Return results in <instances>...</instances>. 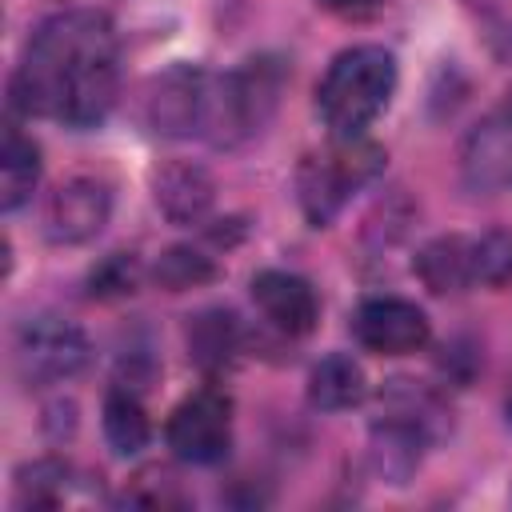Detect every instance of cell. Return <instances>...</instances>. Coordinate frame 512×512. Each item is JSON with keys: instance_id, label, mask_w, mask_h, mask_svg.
Returning a JSON list of instances; mask_svg holds the SVG:
<instances>
[{"instance_id": "obj_9", "label": "cell", "mask_w": 512, "mask_h": 512, "mask_svg": "<svg viewBox=\"0 0 512 512\" xmlns=\"http://www.w3.org/2000/svg\"><path fill=\"white\" fill-rule=\"evenodd\" d=\"M208 84L212 76L200 68H172L152 80L148 92V124L164 136H204L208 116Z\"/></svg>"}, {"instance_id": "obj_21", "label": "cell", "mask_w": 512, "mask_h": 512, "mask_svg": "<svg viewBox=\"0 0 512 512\" xmlns=\"http://www.w3.org/2000/svg\"><path fill=\"white\" fill-rule=\"evenodd\" d=\"M384 0H320V8H328V12H336V16H368V12H376Z\"/></svg>"}, {"instance_id": "obj_3", "label": "cell", "mask_w": 512, "mask_h": 512, "mask_svg": "<svg viewBox=\"0 0 512 512\" xmlns=\"http://www.w3.org/2000/svg\"><path fill=\"white\" fill-rule=\"evenodd\" d=\"M384 168V152L380 144L364 140V136H332L324 148L308 152L300 172H296V192H300V208L304 216L324 228L332 224V216Z\"/></svg>"}, {"instance_id": "obj_4", "label": "cell", "mask_w": 512, "mask_h": 512, "mask_svg": "<svg viewBox=\"0 0 512 512\" xmlns=\"http://www.w3.org/2000/svg\"><path fill=\"white\" fill-rule=\"evenodd\" d=\"M284 72L272 60H248V68L212 76L208 84V116H204V136L220 148L248 140L252 132L264 128L280 100Z\"/></svg>"}, {"instance_id": "obj_18", "label": "cell", "mask_w": 512, "mask_h": 512, "mask_svg": "<svg viewBox=\"0 0 512 512\" xmlns=\"http://www.w3.org/2000/svg\"><path fill=\"white\" fill-rule=\"evenodd\" d=\"M156 284L168 288V292H184V288H196V284H208L216 276V264L208 256H200L196 248H168L156 268H152Z\"/></svg>"}, {"instance_id": "obj_15", "label": "cell", "mask_w": 512, "mask_h": 512, "mask_svg": "<svg viewBox=\"0 0 512 512\" xmlns=\"http://www.w3.org/2000/svg\"><path fill=\"white\" fill-rule=\"evenodd\" d=\"M0 208L16 212L32 200V188L40 180V148L16 128L8 124L4 132V152H0Z\"/></svg>"}, {"instance_id": "obj_8", "label": "cell", "mask_w": 512, "mask_h": 512, "mask_svg": "<svg viewBox=\"0 0 512 512\" xmlns=\"http://www.w3.org/2000/svg\"><path fill=\"white\" fill-rule=\"evenodd\" d=\"M356 340L380 356H408L428 344V316L400 296H372L356 308Z\"/></svg>"}, {"instance_id": "obj_20", "label": "cell", "mask_w": 512, "mask_h": 512, "mask_svg": "<svg viewBox=\"0 0 512 512\" xmlns=\"http://www.w3.org/2000/svg\"><path fill=\"white\" fill-rule=\"evenodd\" d=\"M136 284H140V264H136L132 252H128V256L116 252V256L100 260V264L92 268V276H88V292L100 296V300L128 296V292H136Z\"/></svg>"}, {"instance_id": "obj_12", "label": "cell", "mask_w": 512, "mask_h": 512, "mask_svg": "<svg viewBox=\"0 0 512 512\" xmlns=\"http://www.w3.org/2000/svg\"><path fill=\"white\" fill-rule=\"evenodd\" d=\"M152 192H156L160 212H164L172 224H192V220H200V216L212 208V196H216L212 176H208L200 164H188V160H172V164L156 168Z\"/></svg>"}, {"instance_id": "obj_5", "label": "cell", "mask_w": 512, "mask_h": 512, "mask_svg": "<svg viewBox=\"0 0 512 512\" xmlns=\"http://www.w3.org/2000/svg\"><path fill=\"white\" fill-rule=\"evenodd\" d=\"M12 356L24 384H60L88 364V336L64 316H32L20 324Z\"/></svg>"}, {"instance_id": "obj_22", "label": "cell", "mask_w": 512, "mask_h": 512, "mask_svg": "<svg viewBox=\"0 0 512 512\" xmlns=\"http://www.w3.org/2000/svg\"><path fill=\"white\" fill-rule=\"evenodd\" d=\"M508 412H512V404H508Z\"/></svg>"}, {"instance_id": "obj_13", "label": "cell", "mask_w": 512, "mask_h": 512, "mask_svg": "<svg viewBox=\"0 0 512 512\" xmlns=\"http://www.w3.org/2000/svg\"><path fill=\"white\" fill-rule=\"evenodd\" d=\"M416 272L436 296L472 288L476 284V244H472V236H440V240H432L416 256Z\"/></svg>"}, {"instance_id": "obj_14", "label": "cell", "mask_w": 512, "mask_h": 512, "mask_svg": "<svg viewBox=\"0 0 512 512\" xmlns=\"http://www.w3.org/2000/svg\"><path fill=\"white\" fill-rule=\"evenodd\" d=\"M240 352V324L232 312L224 308H208L200 316L188 320V356L204 368V372H220L236 360Z\"/></svg>"}, {"instance_id": "obj_7", "label": "cell", "mask_w": 512, "mask_h": 512, "mask_svg": "<svg viewBox=\"0 0 512 512\" xmlns=\"http://www.w3.org/2000/svg\"><path fill=\"white\" fill-rule=\"evenodd\" d=\"M108 212H112V188L100 176H72L48 200L44 236L52 244H84L108 224Z\"/></svg>"}, {"instance_id": "obj_17", "label": "cell", "mask_w": 512, "mask_h": 512, "mask_svg": "<svg viewBox=\"0 0 512 512\" xmlns=\"http://www.w3.org/2000/svg\"><path fill=\"white\" fill-rule=\"evenodd\" d=\"M104 436L108 444L120 452V456H132L148 444L152 436V424H148V412L140 404V396L132 388H112L108 400H104Z\"/></svg>"}, {"instance_id": "obj_19", "label": "cell", "mask_w": 512, "mask_h": 512, "mask_svg": "<svg viewBox=\"0 0 512 512\" xmlns=\"http://www.w3.org/2000/svg\"><path fill=\"white\" fill-rule=\"evenodd\" d=\"M476 244V284L500 288L512 280V236L508 232H484L472 236Z\"/></svg>"}, {"instance_id": "obj_16", "label": "cell", "mask_w": 512, "mask_h": 512, "mask_svg": "<svg viewBox=\"0 0 512 512\" xmlns=\"http://www.w3.org/2000/svg\"><path fill=\"white\" fill-rule=\"evenodd\" d=\"M308 400L324 412H344L364 400V372L352 356L332 352L324 356L308 376Z\"/></svg>"}, {"instance_id": "obj_11", "label": "cell", "mask_w": 512, "mask_h": 512, "mask_svg": "<svg viewBox=\"0 0 512 512\" xmlns=\"http://www.w3.org/2000/svg\"><path fill=\"white\" fill-rule=\"evenodd\" d=\"M252 300L264 312V320L272 328H280L284 336H308L316 328L320 304H316V292L304 276L264 268V272L252 276Z\"/></svg>"}, {"instance_id": "obj_10", "label": "cell", "mask_w": 512, "mask_h": 512, "mask_svg": "<svg viewBox=\"0 0 512 512\" xmlns=\"http://www.w3.org/2000/svg\"><path fill=\"white\" fill-rule=\"evenodd\" d=\"M460 168H464L468 188L476 192L512 188V96L468 132Z\"/></svg>"}, {"instance_id": "obj_2", "label": "cell", "mask_w": 512, "mask_h": 512, "mask_svg": "<svg viewBox=\"0 0 512 512\" xmlns=\"http://www.w3.org/2000/svg\"><path fill=\"white\" fill-rule=\"evenodd\" d=\"M392 88H396L392 52L380 44H356L328 64L316 88V112L332 128V136H364V128L384 112Z\"/></svg>"}, {"instance_id": "obj_1", "label": "cell", "mask_w": 512, "mask_h": 512, "mask_svg": "<svg viewBox=\"0 0 512 512\" xmlns=\"http://www.w3.org/2000/svg\"><path fill=\"white\" fill-rule=\"evenodd\" d=\"M120 88V40L104 12L68 8L48 16L24 44L12 100L28 116L92 128L108 116Z\"/></svg>"}, {"instance_id": "obj_6", "label": "cell", "mask_w": 512, "mask_h": 512, "mask_svg": "<svg viewBox=\"0 0 512 512\" xmlns=\"http://www.w3.org/2000/svg\"><path fill=\"white\" fill-rule=\"evenodd\" d=\"M168 448L188 464H216L232 448V400L216 388L184 396L168 416Z\"/></svg>"}]
</instances>
